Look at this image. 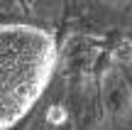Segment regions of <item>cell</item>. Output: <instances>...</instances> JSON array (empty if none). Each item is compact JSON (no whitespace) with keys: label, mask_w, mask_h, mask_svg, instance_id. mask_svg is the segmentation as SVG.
<instances>
[{"label":"cell","mask_w":132,"mask_h":130,"mask_svg":"<svg viewBox=\"0 0 132 130\" xmlns=\"http://www.w3.org/2000/svg\"><path fill=\"white\" fill-rule=\"evenodd\" d=\"M56 66L54 34L37 25L0 27V125L10 130L34 108Z\"/></svg>","instance_id":"obj_1"}]
</instances>
